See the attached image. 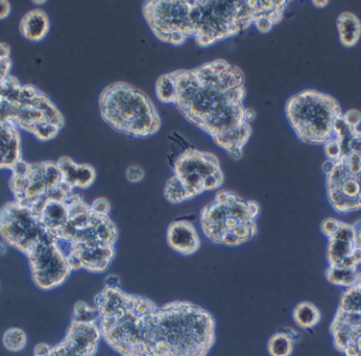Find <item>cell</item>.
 <instances>
[{
	"instance_id": "6da1fadb",
	"label": "cell",
	"mask_w": 361,
	"mask_h": 356,
	"mask_svg": "<svg viewBox=\"0 0 361 356\" xmlns=\"http://www.w3.org/2000/svg\"><path fill=\"white\" fill-rule=\"evenodd\" d=\"M171 75L176 89L173 104L180 113L239 159L252 135L250 122L255 118V112L243 106L245 88L241 70L216 59Z\"/></svg>"
},
{
	"instance_id": "7a4b0ae2",
	"label": "cell",
	"mask_w": 361,
	"mask_h": 356,
	"mask_svg": "<svg viewBox=\"0 0 361 356\" xmlns=\"http://www.w3.org/2000/svg\"><path fill=\"white\" fill-rule=\"evenodd\" d=\"M214 321L200 307L175 302L157 309L137 300L118 321L114 350L123 356H207Z\"/></svg>"
},
{
	"instance_id": "3957f363",
	"label": "cell",
	"mask_w": 361,
	"mask_h": 356,
	"mask_svg": "<svg viewBox=\"0 0 361 356\" xmlns=\"http://www.w3.org/2000/svg\"><path fill=\"white\" fill-rule=\"evenodd\" d=\"M286 6V1H189L192 37L199 46L208 47L261 19H269L276 25Z\"/></svg>"
},
{
	"instance_id": "277c9868",
	"label": "cell",
	"mask_w": 361,
	"mask_h": 356,
	"mask_svg": "<svg viewBox=\"0 0 361 356\" xmlns=\"http://www.w3.org/2000/svg\"><path fill=\"white\" fill-rule=\"evenodd\" d=\"M0 122L11 123L42 142L54 139L65 124L63 114L46 94L11 75L0 85Z\"/></svg>"
},
{
	"instance_id": "5b68a950",
	"label": "cell",
	"mask_w": 361,
	"mask_h": 356,
	"mask_svg": "<svg viewBox=\"0 0 361 356\" xmlns=\"http://www.w3.org/2000/svg\"><path fill=\"white\" fill-rule=\"evenodd\" d=\"M99 106L103 120L123 135L147 137L160 130L162 122L154 102L133 85L116 82L106 87Z\"/></svg>"
},
{
	"instance_id": "8992f818",
	"label": "cell",
	"mask_w": 361,
	"mask_h": 356,
	"mask_svg": "<svg viewBox=\"0 0 361 356\" xmlns=\"http://www.w3.org/2000/svg\"><path fill=\"white\" fill-rule=\"evenodd\" d=\"M286 116L301 142L320 145L334 135L335 122L343 116V110L332 95L305 89L288 99Z\"/></svg>"
},
{
	"instance_id": "52a82bcc",
	"label": "cell",
	"mask_w": 361,
	"mask_h": 356,
	"mask_svg": "<svg viewBox=\"0 0 361 356\" xmlns=\"http://www.w3.org/2000/svg\"><path fill=\"white\" fill-rule=\"evenodd\" d=\"M326 176L328 200L333 209L339 214L360 211L361 156H341Z\"/></svg>"
},
{
	"instance_id": "ba28073f",
	"label": "cell",
	"mask_w": 361,
	"mask_h": 356,
	"mask_svg": "<svg viewBox=\"0 0 361 356\" xmlns=\"http://www.w3.org/2000/svg\"><path fill=\"white\" fill-rule=\"evenodd\" d=\"M51 233L42 223L39 216L19 203H8L0 209L2 240L25 255Z\"/></svg>"
},
{
	"instance_id": "9c48e42d",
	"label": "cell",
	"mask_w": 361,
	"mask_h": 356,
	"mask_svg": "<svg viewBox=\"0 0 361 356\" xmlns=\"http://www.w3.org/2000/svg\"><path fill=\"white\" fill-rule=\"evenodd\" d=\"M189 1H149L144 6L146 21L161 42L180 44L192 37Z\"/></svg>"
},
{
	"instance_id": "30bf717a",
	"label": "cell",
	"mask_w": 361,
	"mask_h": 356,
	"mask_svg": "<svg viewBox=\"0 0 361 356\" xmlns=\"http://www.w3.org/2000/svg\"><path fill=\"white\" fill-rule=\"evenodd\" d=\"M331 333L337 350L345 356H361V287L341 296Z\"/></svg>"
},
{
	"instance_id": "8fae6325",
	"label": "cell",
	"mask_w": 361,
	"mask_h": 356,
	"mask_svg": "<svg viewBox=\"0 0 361 356\" xmlns=\"http://www.w3.org/2000/svg\"><path fill=\"white\" fill-rule=\"evenodd\" d=\"M53 233L38 243L27 254L34 283L42 290H51L65 283L71 273L67 260L55 247Z\"/></svg>"
},
{
	"instance_id": "7c38bea8",
	"label": "cell",
	"mask_w": 361,
	"mask_h": 356,
	"mask_svg": "<svg viewBox=\"0 0 361 356\" xmlns=\"http://www.w3.org/2000/svg\"><path fill=\"white\" fill-rule=\"evenodd\" d=\"M175 176L186 186L191 198L205 192L204 181L221 171L218 158L210 152L187 148L173 164Z\"/></svg>"
},
{
	"instance_id": "4fadbf2b",
	"label": "cell",
	"mask_w": 361,
	"mask_h": 356,
	"mask_svg": "<svg viewBox=\"0 0 361 356\" xmlns=\"http://www.w3.org/2000/svg\"><path fill=\"white\" fill-rule=\"evenodd\" d=\"M97 324L72 321L65 338L51 349L53 356H93L101 340Z\"/></svg>"
},
{
	"instance_id": "5bb4252c",
	"label": "cell",
	"mask_w": 361,
	"mask_h": 356,
	"mask_svg": "<svg viewBox=\"0 0 361 356\" xmlns=\"http://www.w3.org/2000/svg\"><path fill=\"white\" fill-rule=\"evenodd\" d=\"M329 266L357 269L361 264V249L356 245L353 224L339 221L336 232L329 237Z\"/></svg>"
},
{
	"instance_id": "9a60e30c",
	"label": "cell",
	"mask_w": 361,
	"mask_h": 356,
	"mask_svg": "<svg viewBox=\"0 0 361 356\" xmlns=\"http://www.w3.org/2000/svg\"><path fill=\"white\" fill-rule=\"evenodd\" d=\"M167 243L173 251L183 255H190L197 251L200 238L197 230L190 222L180 220L169 226Z\"/></svg>"
},
{
	"instance_id": "2e32d148",
	"label": "cell",
	"mask_w": 361,
	"mask_h": 356,
	"mask_svg": "<svg viewBox=\"0 0 361 356\" xmlns=\"http://www.w3.org/2000/svg\"><path fill=\"white\" fill-rule=\"evenodd\" d=\"M20 160L21 140L17 127L0 122V169H11Z\"/></svg>"
},
{
	"instance_id": "e0dca14e",
	"label": "cell",
	"mask_w": 361,
	"mask_h": 356,
	"mask_svg": "<svg viewBox=\"0 0 361 356\" xmlns=\"http://www.w3.org/2000/svg\"><path fill=\"white\" fill-rule=\"evenodd\" d=\"M75 253L82 268L92 272H102L109 266L114 257V245H91L75 243Z\"/></svg>"
},
{
	"instance_id": "ac0fdd59",
	"label": "cell",
	"mask_w": 361,
	"mask_h": 356,
	"mask_svg": "<svg viewBox=\"0 0 361 356\" xmlns=\"http://www.w3.org/2000/svg\"><path fill=\"white\" fill-rule=\"evenodd\" d=\"M56 163L63 173V182L72 188L85 190L94 183L97 173L91 165L76 164L69 156H63Z\"/></svg>"
},
{
	"instance_id": "d6986e66",
	"label": "cell",
	"mask_w": 361,
	"mask_h": 356,
	"mask_svg": "<svg viewBox=\"0 0 361 356\" xmlns=\"http://www.w3.org/2000/svg\"><path fill=\"white\" fill-rule=\"evenodd\" d=\"M19 31L30 42H42L50 31L48 14L40 8L29 11L21 18Z\"/></svg>"
},
{
	"instance_id": "ffe728a7",
	"label": "cell",
	"mask_w": 361,
	"mask_h": 356,
	"mask_svg": "<svg viewBox=\"0 0 361 356\" xmlns=\"http://www.w3.org/2000/svg\"><path fill=\"white\" fill-rule=\"evenodd\" d=\"M47 228L56 236V233L69 220V209L66 201L49 200L39 215Z\"/></svg>"
},
{
	"instance_id": "44dd1931",
	"label": "cell",
	"mask_w": 361,
	"mask_h": 356,
	"mask_svg": "<svg viewBox=\"0 0 361 356\" xmlns=\"http://www.w3.org/2000/svg\"><path fill=\"white\" fill-rule=\"evenodd\" d=\"M339 40L345 48L355 47L361 36L360 19L352 12H343L337 18Z\"/></svg>"
},
{
	"instance_id": "7402d4cb",
	"label": "cell",
	"mask_w": 361,
	"mask_h": 356,
	"mask_svg": "<svg viewBox=\"0 0 361 356\" xmlns=\"http://www.w3.org/2000/svg\"><path fill=\"white\" fill-rule=\"evenodd\" d=\"M293 319L299 328L312 329L319 324L322 313L319 309L312 302H302L295 307Z\"/></svg>"
},
{
	"instance_id": "603a6c76",
	"label": "cell",
	"mask_w": 361,
	"mask_h": 356,
	"mask_svg": "<svg viewBox=\"0 0 361 356\" xmlns=\"http://www.w3.org/2000/svg\"><path fill=\"white\" fill-rule=\"evenodd\" d=\"M298 338L296 332L288 333V329L277 332L269 338L267 350L271 356H290L294 350L295 340Z\"/></svg>"
},
{
	"instance_id": "cb8c5ba5",
	"label": "cell",
	"mask_w": 361,
	"mask_h": 356,
	"mask_svg": "<svg viewBox=\"0 0 361 356\" xmlns=\"http://www.w3.org/2000/svg\"><path fill=\"white\" fill-rule=\"evenodd\" d=\"M357 269L335 268L329 266L326 272V277L329 283L339 287L351 288L357 281Z\"/></svg>"
},
{
	"instance_id": "d4e9b609",
	"label": "cell",
	"mask_w": 361,
	"mask_h": 356,
	"mask_svg": "<svg viewBox=\"0 0 361 356\" xmlns=\"http://www.w3.org/2000/svg\"><path fill=\"white\" fill-rule=\"evenodd\" d=\"M2 344L10 352H20L27 345V334L20 328H10L2 336Z\"/></svg>"
},
{
	"instance_id": "484cf974",
	"label": "cell",
	"mask_w": 361,
	"mask_h": 356,
	"mask_svg": "<svg viewBox=\"0 0 361 356\" xmlns=\"http://www.w3.org/2000/svg\"><path fill=\"white\" fill-rule=\"evenodd\" d=\"M164 195L167 200L171 203H180L191 199L190 194L187 190L186 186L184 185V183L180 181L177 176H173L167 181Z\"/></svg>"
},
{
	"instance_id": "4316f807",
	"label": "cell",
	"mask_w": 361,
	"mask_h": 356,
	"mask_svg": "<svg viewBox=\"0 0 361 356\" xmlns=\"http://www.w3.org/2000/svg\"><path fill=\"white\" fill-rule=\"evenodd\" d=\"M156 94L159 101L165 104L173 103L176 97L175 84L171 73L160 76L157 80Z\"/></svg>"
},
{
	"instance_id": "83f0119b",
	"label": "cell",
	"mask_w": 361,
	"mask_h": 356,
	"mask_svg": "<svg viewBox=\"0 0 361 356\" xmlns=\"http://www.w3.org/2000/svg\"><path fill=\"white\" fill-rule=\"evenodd\" d=\"M99 317V313L97 309L90 308L85 302H78L74 307L73 321L76 323L97 324Z\"/></svg>"
},
{
	"instance_id": "f1b7e54d",
	"label": "cell",
	"mask_w": 361,
	"mask_h": 356,
	"mask_svg": "<svg viewBox=\"0 0 361 356\" xmlns=\"http://www.w3.org/2000/svg\"><path fill=\"white\" fill-rule=\"evenodd\" d=\"M341 147V156H347L350 152H358L361 156V131L355 130L351 137L345 141L339 142Z\"/></svg>"
},
{
	"instance_id": "f546056e",
	"label": "cell",
	"mask_w": 361,
	"mask_h": 356,
	"mask_svg": "<svg viewBox=\"0 0 361 356\" xmlns=\"http://www.w3.org/2000/svg\"><path fill=\"white\" fill-rule=\"evenodd\" d=\"M11 66L10 47L4 42H0V85L8 78Z\"/></svg>"
},
{
	"instance_id": "4dcf8cb0",
	"label": "cell",
	"mask_w": 361,
	"mask_h": 356,
	"mask_svg": "<svg viewBox=\"0 0 361 356\" xmlns=\"http://www.w3.org/2000/svg\"><path fill=\"white\" fill-rule=\"evenodd\" d=\"M324 154L328 160L337 161L341 158V147L338 140L333 135L324 144Z\"/></svg>"
},
{
	"instance_id": "1f68e13d",
	"label": "cell",
	"mask_w": 361,
	"mask_h": 356,
	"mask_svg": "<svg viewBox=\"0 0 361 356\" xmlns=\"http://www.w3.org/2000/svg\"><path fill=\"white\" fill-rule=\"evenodd\" d=\"M91 211L95 215L102 216V217H107L110 211V203L107 199L99 198L93 201L90 205Z\"/></svg>"
},
{
	"instance_id": "d6a6232c",
	"label": "cell",
	"mask_w": 361,
	"mask_h": 356,
	"mask_svg": "<svg viewBox=\"0 0 361 356\" xmlns=\"http://www.w3.org/2000/svg\"><path fill=\"white\" fill-rule=\"evenodd\" d=\"M343 118L349 126L353 129L360 128L361 124V112L357 109H350L343 113Z\"/></svg>"
},
{
	"instance_id": "836d02e7",
	"label": "cell",
	"mask_w": 361,
	"mask_h": 356,
	"mask_svg": "<svg viewBox=\"0 0 361 356\" xmlns=\"http://www.w3.org/2000/svg\"><path fill=\"white\" fill-rule=\"evenodd\" d=\"M338 226L339 220L335 219V218H326L320 224V230H322V234L326 235L329 238L336 232Z\"/></svg>"
},
{
	"instance_id": "e575fe53",
	"label": "cell",
	"mask_w": 361,
	"mask_h": 356,
	"mask_svg": "<svg viewBox=\"0 0 361 356\" xmlns=\"http://www.w3.org/2000/svg\"><path fill=\"white\" fill-rule=\"evenodd\" d=\"M144 176H145V173L139 165H131L127 168L126 178L131 183H137V182L142 181Z\"/></svg>"
},
{
	"instance_id": "d590c367",
	"label": "cell",
	"mask_w": 361,
	"mask_h": 356,
	"mask_svg": "<svg viewBox=\"0 0 361 356\" xmlns=\"http://www.w3.org/2000/svg\"><path fill=\"white\" fill-rule=\"evenodd\" d=\"M52 347L48 344H38L34 348V356H48Z\"/></svg>"
},
{
	"instance_id": "8d00e7d4",
	"label": "cell",
	"mask_w": 361,
	"mask_h": 356,
	"mask_svg": "<svg viewBox=\"0 0 361 356\" xmlns=\"http://www.w3.org/2000/svg\"><path fill=\"white\" fill-rule=\"evenodd\" d=\"M11 13V4L10 2L4 1V0H0V20L1 19L6 18Z\"/></svg>"
},
{
	"instance_id": "74e56055",
	"label": "cell",
	"mask_w": 361,
	"mask_h": 356,
	"mask_svg": "<svg viewBox=\"0 0 361 356\" xmlns=\"http://www.w3.org/2000/svg\"><path fill=\"white\" fill-rule=\"evenodd\" d=\"M354 232H355L356 245L361 249V220L353 224Z\"/></svg>"
},
{
	"instance_id": "f35d334b",
	"label": "cell",
	"mask_w": 361,
	"mask_h": 356,
	"mask_svg": "<svg viewBox=\"0 0 361 356\" xmlns=\"http://www.w3.org/2000/svg\"><path fill=\"white\" fill-rule=\"evenodd\" d=\"M107 288L106 289L118 290V279L116 276L108 277L107 281H106Z\"/></svg>"
},
{
	"instance_id": "ab89813d",
	"label": "cell",
	"mask_w": 361,
	"mask_h": 356,
	"mask_svg": "<svg viewBox=\"0 0 361 356\" xmlns=\"http://www.w3.org/2000/svg\"><path fill=\"white\" fill-rule=\"evenodd\" d=\"M329 1L328 0H314L313 6L317 8H324L328 6Z\"/></svg>"
},
{
	"instance_id": "60d3db41",
	"label": "cell",
	"mask_w": 361,
	"mask_h": 356,
	"mask_svg": "<svg viewBox=\"0 0 361 356\" xmlns=\"http://www.w3.org/2000/svg\"><path fill=\"white\" fill-rule=\"evenodd\" d=\"M6 243L4 240H0V256L4 255L6 253Z\"/></svg>"
}]
</instances>
